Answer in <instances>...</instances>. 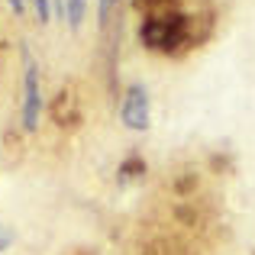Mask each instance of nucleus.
Wrapping results in <instances>:
<instances>
[{"label": "nucleus", "mask_w": 255, "mask_h": 255, "mask_svg": "<svg viewBox=\"0 0 255 255\" xmlns=\"http://www.w3.org/2000/svg\"><path fill=\"white\" fill-rule=\"evenodd\" d=\"M139 39L145 49L178 55V52L194 45V19L184 13H168V16H145L139 26Z\"/></svg>", "instance_id": "obj_1"}, {"label": "nucleus", "mask_w": 255, "mask_h": 255, "mask_svg": "<svg viewBox=\"0 0 255 255\" xmlns=\"http://www.w3.org/2000/svg\"><path fill=\"white\" fill-rule=\"evenodd\" d=\"M26 71H23V132L39 129V113H42V87H39V65L29 52H23Z\"/></svg>", "instance_id": "obj_2"}, {"label": "nucleus", "mask_w": 255, "mask_h": 255, "mask_svg": "<svg viewBox=\"0 0 255 255\" xmlns=\"http://www.w3.org/2000/svg\"><path fill=\"white\" fill-rule=\"evenodd\" d=\"M120 120H123L126 129H136V132L149 129V91L142 84L126 87L123 104H120Z\"/></svg>", "instance_id": "obj_3"}, {"label": "nucleus", "mask_w": 255, "mask_h": 255, "mask_svg": "<svg viewBox=\"0 0 255 255\" xmlns=\"http://www.w3.org/2000/svg\"><path fill=\"white\" fill-rule=\"evenodd\" d=\"M65 6H68V26L71 29H81V23H84V13H87V3L84 0H65Z\"/></svg>", "instance_id": "obj_4"}, {"label": "nucleus", "mask_w": 255, "mask_h": 255, "mask_svg": "<svg viewBox=\"0 0 255 255\" xmlns=\"http://www.w3.org/2000/svg\"><path fill=\"white\" fill-rule=\"evenodd\" d=\"M145 171V162H142V158H139V155H132V158H126V162L123 165H120V181H129V178H136V174H142Z\"/></svg>", "instance_id": "obj_5"}, {"label": "nucleus", "mask_w": 255, "mask_h": 255, "mask_svg": "<svg viewBox=\"0 0 255 255\" xmlns=\"http://www.w3.org/2000/svg\"><path fill=\"white\" fill-rule=\"evenodd\" d=\"M32 6H36L39 23H49V16H52V3H49V0H32Z\"/></svg>", "instance_id": "obj_6"}, {"label": "nucleus", "mask_w": 255, "mask_h": 255, "mask_svg": "<svg viewBox=\"0 0 255 255\" xmlns=\"http://www.w3.org/2000/svg\"><path fill=\"white\" fill-rule=\"evenodd\" d=\"M10 243H13V233L6 230V226H0V252L10 249Z\"/></svg>", "instance_id": "obj_7"}, {"label": "nucleus", "mask_w": 255, "mask_h": 255, "mask_svg": "<svg viewBox=\"0 0 255 255\" xmlns=\"http://www.w3.org/2000/svg\"><path fill=\"white\" fill-rule=\"evenodd\" d=\"M6 3H10V10L16 13V16H23V13H26V0H6Z\"/></svg>", "instance_id": "obj_8"}]
</instances>
